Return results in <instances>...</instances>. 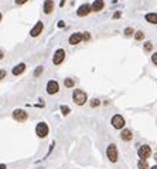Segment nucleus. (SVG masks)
Here are the masks:
<instances>
[{"mask_svg":"<svg viewBox=\"0 0 157 169\" xmlns=\"http://www.w3.org/2000/svg\"><path fill=\"white\" fill-rule=\"evenodd\" d=\"M72 100L77 105H83L88 101V95L83 90H74L72 92Z\"/></svg>","mask_w":157,"mask_h":169,"instance_id":"f257e3e1","label":"nucleus"},{"mask_svg":"<svg viewBox=\"0 0 157 169\" xmlns=\"http://www.w3.org/2000/svg\"><path fill=\"white\" fill-rule=\"evenodd\" d=\"M106 156L111 162H118L119 158V152H118V146L115 144H111L108 148H106Z\"/></svg>","mask_w":157,"mask_h":169,"instance_id":"f03ea898","label":"nucleus"},{"mask_svg":"<svg viewBox=\"0 0 157 169\" xmlns=\"http://www.w3.org/2000/svg\"><path fill=\"white\" fill-rule=\"evenodd\" d=\"M137 155L140 159H149L152 156V148L149 145H142L137 149Z\"/></svg>","mask_w":157,"mask_h":169,"instance_id":"7ed1b4c3","label":"nucleus"},{"mask_svg":"<svg viewBox=\"0 0 157 169\" xmlns=\"http://www.w3.org/2000/svg\"><path fill=\"white\" fill-rule=\"evenodd\" d=\"M111 124H112V127L115 128V129H123L125 128V118L120 114H116V115L112 117Z\"/></svg>","mask_w":157,"mask_h":169,"instance_id":"20e7f679","label":"nucleus"},{"mask_svg":"<svg viewBox=\"0 0 157 169\" xmlns=\"http://www.w3.org/2000/svg\"><path fill=\"white\" fill-rule=\"evenodd\" d=\"M13 118L19 122H26L27 118H28V114L24 110H14L13 111Z\"/></svg>","mask_w":157,"mask_h":169,"instance_id":"39448f33","label":"nucleus"},{"mask_svg":"<svg viewBox=\"0 0 157 169\" xmlns=\"http://www.w3.org/2000/svg\"><path fill=\"white\" fill-rule=\"evenodd\" d=\"M64 58H65V51H64L62 48H58V50L54 53V55H52V63H54L55 65H60V64L64 61Z\"/></svg>","mask_w":157,"mask_h":169,"instance_id":"423d86ee","label":"nucleus"},{"mask_svg":"<svg viewBox=\"0 0 157 169\" xmlns=\"http://www.w3.org/2000/svg\"><path fill=\"white\" fill-rule=\"evenodd\" d=\"M48 125L45 124V122H40L38 125L36 127V134H37V136L40 138H45L47 135H48Z\"/></svg>","mask_w":157,"mask_h":169,"instance_id":"0eeeda50","label":"nucleus"},{"mask_svg":"<svg viewBox=\"0 0 157 169\" xmlns=\"http://www.w3.org/2000/svg\"><path fill=\"white\" fill-rule=\"evenodd\" d=\"M58 91H60V85H58L57 81L51 80V81H48V83H47V94L54 95V94H57Z\"/></svg>","mask_w":157,"mask_h":169,"instance_id":"6e6552de","label":"nucleus"},{"mask_svg":"<svg viewBox=\"0 0 157 169\" xmlns=\"http://www.w3.org/2000/svg\"><path fill=\"white\" fill-rule=\"evenodd\" d=\"M91 11H92V7H91V4L85 3V4L79 6V9L77 10V14H78L79 17H85V16H88Z\"/></svg>","mask_w":157,"mask_h":169,"instance_id":"1a4fd4ad","label":"nucleus"},{"mask_svg":"<svg viewBox=\"0 0 157 169\" xmlns=\"http://www.w3.org/2000/svg\"><path fill=\"white\" fill-rule=\"evenodd\" d=\"M83 40V34L82 33H72L71 36H70V39H68V43L71 44V45H77L79 43Z\"/></svg>","mask_w":157,"mask_h":169,"instance_id":"9d476101","label":"nucleus"},{"mask_svg":"<svg viewBox=\"0 0 157 169\" xmlns=\"http://www.w3.org/2000/svg\"><path fill=\"white\" fill-rule=\"evenodd\" d=\"M42 29H44V24H42V21H38L33 29H31V31H30V34H31V37H37L41 34V31H42Z\"/></svg>","mask_w":157,"mask_h":169,"instance_id":"9b49d317","label":"nucleus"},{"mask_svg":"<svg viewBox=\"0 0 157 169\" xmlns=\"http://www.w3.org/2000/svg\"><path fill=\"white\" fill-rule=\"evenodd\" d=\"M120 138H122L125 142H129V141H132V138H133V134H132V131H130V129H127V128H123V129H122V132H120Z\"/></svg>","mask_w":157,"mask_h":169,"instance_id":"f8f14e48","label":"nucleus"},{"mask_svg":"<svg viewBox=\"0 0 157 169\" xmlns=\"http://www.w3.org/2000/svg\"><path fill=\"white\" fill-rule=\"evenodd\" d=\"M91 7H92V11L98 13V11L103 10V7H105V1H103V0H95V1L91 4Z\"/></svg>","mask_w":157,"mask_h":169,"instance_id":"ddd939ff","label":"nucleus"},{"mask_svg":"<svg viewBox=\"0 0 157 169\" xmlns=\"http://www.w3.org/2000/svg\"><path fill=\"white\" fill-rule=\"evenodd\" d=\"M54 10V1L52 0H45L44 1V13L45 14H51Z\"/></svg>","mask_w":157,"mask_h":169,"instance_id":"4468645a","label":"nucleus"},{"mask_svg":"<svg viewBox=\"0 0 157 169\" xmlns=\"http://www.w3.org/2000/svg\"><path fill=\"white\" fill-rule=\"evenodd\" d=\"M24 70H26V64L24 63H20V64H17L14 68H13V75H20V74H23L24 73Z\"/></svg>","mask_w":157,"mask_h":169,"instance_id":"2eb2a0df","label":"nucleus"},{"mask_svg":"<svg viewBox=\"0 0 157 169\" xmlns=\"http://www.w3.org/2000/svg\"><path fill=\"white\" fill-rule=\"evenodd\" d=\"M146 21H149L150 24H157V13H147L144 16Z\"/></svg>","mask_w":157,"mask_h":169,"instance_id":"dca6fc26","label":"nucleus"},{"mask_svg":"<svg viewBox=\"0 0 157 169\" xmlns=\"http://www.w3.org/2000/svg\"><path fill=\"white\" fill-rule=\"evenodd\" d=\"M137 168L139 169H150L149 168V162H147V159H139V162H137Z\"/></svg>","mask_w":157,"mask_h":169,"instance_id":"f3484780","label":"nucleus"},{"mask_svg":"<svg viewBox=\"0 0 157 169\" xmlns=\"http://www.w3.org/2000/svg\"><path fill=\"white\" fill-rule=\"evenodd\" d=\"M64 84H65V87H67V88H72V87L75 85V81H74L72 78H65Z\"/></svg>","mask_w":157,"mask_h":169,"instance_id":"a211bd4d","label":"nucleus"},{"mask_svg":"<svg viewBox=\"0 0 157 169\" xmlns=\"http://www.w3.org/2000/svg\"><path fill=\"white\" fill-rule=\"evenodd\" d=\"M134 30L132 29V27H127V29H125V36L126 37H130V36H134Z\"/></svg>","mask_w":157,"mask_h":169,"instance_id":"6ab92c4d","label":"nucleus"},{"mask_svg":"<svg viewBox=\"0 0 157 169\" xmlns=\"http://www.w3.org/2000/svg\"><path fill=\"white\" fill-rule=\"evenodd\" d=\"M89 105H91L92 108H96V107H99V105H101V101H99L98 98H93V100H91Z\"/></svg>","mask_w":157,"mask_h":169,"instance_id":"aec40b11","label":"nucleus"},{"mask_svg":"<svg viewBox=\"0 0 157 169\" xmlns=\"http://www.w3.org/2000/svg\"><path fill=\"white\" fill-rule=\"evenodd\" d=\"M134 39H136L137 41L143 40V39H144V33H143V31H136V33H134Z\"/></svg>","mask_w":157,"mask_h":169,"instance_id":"412c9836","label":"nucleus"},{"mask_svg":"<svg viewBox=\"0 0 157 169\" xmlns=\"http://www.w3.org/2000/svg\"><path fill=\"white\" fill-rule=\"evenodd\" d=\"M61 112H62V115H68L70 112H71V110H70V107H67V105H61Z\"/></svg>","mask_w":157,"mask_h":169,"instance_id":"4be33fe9","label":"nucleus"},{"mask_svg":"<svg viewBox=\"0 0 157 169\" xmlns=\"http://www.w3.org/2000/svg\"><path fill=\"white\" fill-rule=\"evenodd\" d=\"M42 71H44V68H42L41 65H40V67H37V68H36V71H34V77H38Z\"/></svg>","mask_w":157,"mask_h":169,"instance_id":"5701e85b","label":"nucleus"},{"mask_svg":"<svg viewBox=\"0 0 157 169\" xmlns=\"http://www.w3.org/2000/svg\"><path fill=\"white\" fill-rule=\"evenodd\" d=\"M152 48H153V44H152V43H150V41L144 43V50H146V51H150Z\"/></svg>","mask_w":157,"mask_h":169,"instance_id":"b1692460","label":"nucleus"},{"mask_svg":"<svg viewBox=\"0 0 157 169\" xmlns=\"http://www.w3.org/2000/svg\"><path fill=\"white\" fill-rule=\"evenodd\" d=\"M152 63H153L154 65H157V53H154V54L152 55Z\"/></svg>","mask_w":157,"mask_h":169,"instance_id":"393cba45","label":"nucleus"},{"mask_svg":"<svg viewBox=\"0 0 157 169\" xmlns=\"http://www.w3.org/2000/svg\"><path fill=\"white\" fill-rule=\"evenodd\" d=\"M91 40V34L89 33H83V41H89Z\"/></svg>","mask_w":157,"mask_h":169,"instance_id":"a878e982","label":"nucleus"},{"mask_svg":"<svg viewBox=\"0 0 157 169\" xmlns=\"http://www.w3.org/2000/svg\"><path fill=\"white\" fill-rule=\"evenodd\" d=\"M6 70H0V80H3V78H6Z\"/></svg>","mask_w":157,"mask_h":169,"instance_id":"bb28decb","label":"nucleus"},{"mask_svg":"<svg viewBox=\"0 0 157 169\" xmlns=\"http://www.w3.org/2000/svg\"><path fill=\"white\" fill-rule=\"evenodd\" d=\"M28 0H16V4H24V3H27Z\"/></svg>","mask_w":157,"mask_h":169,"instance_id":"cd10ccee","label":"nucleus"},{"mask_svg":"<svg viewBox=\"0 0 157 169\" xmlns=\"http://www.w3.org/2000/svg\"><path fill=\"white\" fill-rule=\"evenodd\" d=\"M120 17V11H116L115 14H113V19H119Z\"/></svg>","mask_w":157,"mask_h":169,"instance_id":"c85d7f7f","label":"nucleus"},{"mask_svg":"<svg viewBox=\"0 0 157 169\" xmlns=\"http://www.w3.org/2000/svg\"><path fill=\"white\" fill-rule=\"evenodd\" d=\"M3 55H4V53H3V50H0V60L3 58Z\"/></svg>","mask_w":157,"mask_h":169,"instance_id":"c756f323","label":"nucleus"},{"mask_svg":"<svg viewBox=\"0 0 157 169\" xmlns=\"http://www.w3.org/2000/svg\"><path fill=\"white\" fill-rule=\"evenodd\" d=\"M0 169H6V165L4 164H0Z\"/></svg>","mask_w":157,"mask_h":169,"instance_id":"7c9ffc66","label":"nucleus"},{"mask_svg":"<svg viewBox=\"0 0 157 169\" xmlns=\"http://www.w3.org/2000/svg\"><path fill=\"white\" fill-rule=\"evenodd\" d=\"M64 3H65V0H61V3H60V6L62 7V6H64Z\"/></svg>","mask_w":157,"mask_h":169,"instance_id":"2f4dec72","label":"nucleus"},{"mask_svg":"<svg viewBox=\"0 0 157 169\" xmlns=\"http://www.w3.org/2000/svg\"><path fill=\"white\" fill-rule=\"evenodd\" d=\"M150 169H157V165H154V166H152Z\"/></svg>","mask_w":157,"mask_h":169,"instance_id":"473e14b6","label":"nucleus"},{"mask_svg":"<svg viewBox=\"0 0 157 169\" xmlns=\"http://www.w3.org/2000/svg\"><path fill=\"white\" fill-rule=\"evenodd\" d=\"M154 159H156V161H157V154H154Z\"/></svg>","mask_w":157,"mask_h":169,"instance_id":"72a5a7b5","label":"nucleus"},{"mask_svg":"<svg viewBox=\"0 0 157 169\" xmlns=\"http://www.w3.org/2000/svg\"><path fill=\"white\" fill-rule=\"evenodd\" d=\"M0 21H1V13H0Z\"/></svg>","mask_w":157,"mask_h":169,"instance_id":"f704fd0d","label":"nucleus"}]
</instances>
